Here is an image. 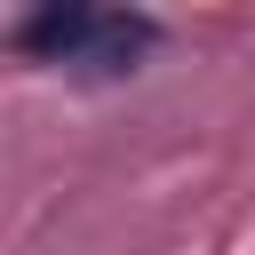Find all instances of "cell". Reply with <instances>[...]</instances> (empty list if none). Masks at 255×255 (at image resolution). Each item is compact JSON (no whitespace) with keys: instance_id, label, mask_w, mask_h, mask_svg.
Masks as SVG:
<instances>
[{"instance_id":"2","label":"cell","mask_w":255,"mask_h":255,"mask_svg":"<svg viewBox=\"0 0 255 255\" xmlns=\"http://www.w3.org/2000/svg\"><path fill=\"white\" fill-rule=\"evenodd\" d=\"M151 40H159L151 16H104V24H96V48H88V72H128Z\"/></svg>"},{"instance_id":"1","label":"cell","mask_w":255,"mask_h":255,"mask_svg":"<svg viewBox=\"0 0 255 255\" xmlns=\"http://www.w3.org/2000/svg\"><path fill=\"white\" fill-rule=\"evenodd\" d=\"M96 24H104L96 8H80V0L64 8V0H56V8H32V16L16 24V48H24V56H48V64H88Z\"/></svg>"}]
</instances>
